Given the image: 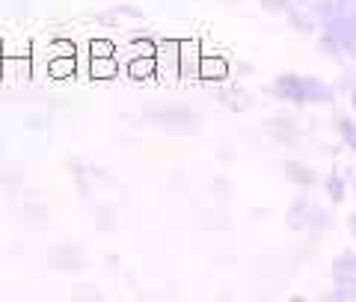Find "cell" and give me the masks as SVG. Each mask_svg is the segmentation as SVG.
Instances as JSON below:
<instances>
[{
	"instance_id": "obj_14",
	"label": "cell",
	"mask_w": 356,
	"mask_h": 302,
	"mask_svg": "<svg viewBox=\"0 0 356 302\" xmlns=\"http://www.w3.org/2000/svg\"><path fill=\"white\" fill-rule=\"evenodd\" d=\"M327 302H356V285L348 282H339V287L327 296Z\"/></svg>"
},
{
	"instance_id": "obj_20",
	"label": "cell",
	"mask_w": 356,
	"mask_h": 302,
	"mask_svg": "<svg viewBox=\"0 0 356 302\" xmlns=\"http://www.w3.org/2000/svg\"><path fill=\"white\" fill-rule=\"evenodd\" d=\"M350 101H353V110H356V89H353V98Z\"/></svg>"
},
{
	"instance_id": "obj_4",
	"label": "cell",
	"mask_w": 356,
	"mask_h": 302,
	"mask_svg": "<svg viewBox=\"0 0 356 302\" xmlns=\"http://www.w3.org/2000/svg\"><path fill=\"white\" fill-rule=\"evenodd\" d=\"M199 77L208 83H220L229 77V62L222 53H214V51H202V62H199Z\"/></svg>"
},
{
	"instance_id": "obj_13",
	"label": "cell",
	"mask_w": 356,
	"mask_h": 302,
	"mask_svg": "<svg viewBox=\"0 0 356 302\" xmlns=\"http://www.w3.org/2000/svg\"><path fill=\"white\" fill-rule=\"evenodd\" d=\"M89 57H116V44L110 39H92L89 42Z\"/></svg>"
},
{
	"instance_id": "obj_5",
	"label": "cell",
	"mask_w": 356,
	"mask_h": 302,
	"mask_svg": "<svg viewBox=\"0 0 356 302\" xmlns=\"http://www.w3.org/2000/svg\"><path fill=\"white\" fill-rule=\"evenodd\" d=\"M77 72L74 53H48V74L54 81H69Z\"/></svg>"
},
{
	"instance_id": "obj_10",
	"label": "cell",
	"mask_w": 356,
	"mask_h": 302,
	"mask_svg": "<svg viewBox=\"0 0 356 302\" xmlns=\"http://www.w3.org/2000/svg\"><path fill=\"white\" fill-rule=\"evenodd\" d=\"M285 178H291L294 184H300V187H309L312 181H315V172L309 169V166H303V163H297V160H285Z\"/></svg>"
},
{
	"instance_id": "obj_19",
	"label": "cell",
	"mask_w": 356,
	"mask_h": 302,
	"mask_svg": "<svg viewBox=\"0 0 356 302\" xmlns=\"http://www.w3.org/2000/svg\"><path fill=\"white\" fill-rule=\"evenodd\" d=\"M291 302H306V299H303V296H294V299H291Z\"/></svg>"
},
{
	"instance_id": "obj_12",
	"label": "cell",
	"mask_w": 356,
	"mask_h": 302,
	"mask_svg": "<svg viewBox=\"0 0 356 302\" xmlns=\"http://www.w3.org/2000/svg\"><path fill=\"white\" fill-rule=\"evenodd\" d=\"M125 51H128L125 57H128V62H131V60H137V57H154V51H158V44L149 42V39H134Z\"/></svg>"
},
{
	"instance_id": "obj_17",
	"label": "cell",
	"mask_w": 356,
	"mask_h": 302,
	"mask_svg": "<svg viewBox=\"0 0 356 302\" xmlns=\"http://www.w3.org/2000/svg\"><path fill=\"white\" fill-rule=\"evenodd\" d=\"M261 9H267V12H285L288 9V0H259Z\"/></svg>"
},
{
	"instance_id": "obj_7",
	"label": "cell",
	"mask_w": 356,
	"mask_h": 302,
	"mask_svg": "<svg viewBox=\"0 0 356 302\" xmlns=\"http://www.w3.org/2000/svg\"><path fill=\"white\" fill-rule=\"evenodd\" d=\"M89 74L95 81H113L119 74V57H89Z\"/></svg>"
},
{
	"instance_id": "obj_18",
	"label": "cell",
	"mask_w": 356,
	"mask_h": 302,
	"mask_svg": "<svg viewBox=\"0 0 356 302\" xmlns=\"http://www.w3.org/2000/svg\"><path fill=\"white\" fill-rule=\"evenodd\" d=\"M348 228H350V231H353V234H356V210H353V214H350V217H348Z\"/></svg>"
},
{
	"instance_id": "obj_8",
	"label": "cell",
	"mask_w": 356,
	"mask_h": 302,
	"mask_svg": "<svg viewBox=\"0 0 356 302\" xmlns=\"http://www.w3.org/2000/svg\"><path fill=\"white\" fill-rule=\"evenodd\" d=\"M125 72L131 81H149V77L158 74V62H154V57H137L125 62Z\"/></svg>"
},
{
	"instance_id": "obj_16",
	"label": "cell",
	"mask_w": 356,
	"mask_h": 302,
	"mask_svg": "<svg viewBox=\"0 0 356 302\" xmlns=\"http://www.w3.org/2000/svg\"><path fill=\"white\" fill-rule=\"evenodd\" d=\"M327 193H330V199H332V205H339V201L344 199V184H341L339 175H330V178H327Z\"/></svg>"
},
{
	"instance_id": "obj_15",
	"label": "cell",
	"mask_w": 356,
	"mask_h": 302,
	"mask_svg": "<svg viewBox=\"0 0 356 302\" xmlns=\"http://www.w3.org/2000/svg\"><path fill=\"white\" fill-rule=\"evenodd\" d=\"M339 131H341V137H344V145H348L350 151H356V125L350 119H339Z\"/></svg>"
},
{
	"instance_id": "obj_11",
	"label": "cell",
	"mask_w": 356,
	"mask_h": 302,
	"mask_svg": "<svg viewBox=\"0 0 356 302\" xmlns=\"http://www.w3.org/2000/svg\"><path fill=\"white\" fill-rule=\"evenodd\" d=\"M332 276L339 278V282H348V285H356V255L348 252L341 255V258L336 261V270H332Z\"/></svg>"
},
{
	"instance_id": "obj_9",
	"label": "cell",
	"mask_w": 356,
	"mask_h": 302,
	"mask_svg": "<svg viewBox=\"0 0 356 302\" xmlns=\"http://www.w3.org/2000/svg\"><path fill=\"white\" fill-rule=\"evenodd\" d=\"M324 15H327V18H348V21H356V0H327Z\"/></svg>"
},
{
	"instance_id": "obj_6",
	"label": "cell",
	"mask_w": 356,
	"mask_h": 302,
	"mask_svg": "<svg viewBox=\"0 0 356 302\" xmlns=\"http://www.w3.org/2000/svg\"><path fill=\"white\" fill-rule=\"evenodd\" d=\"M0 69H3L6 81H30V74H33V60H30V57H3Z\"/></svg>"
},
{
	"instance_id": "obj_1",
	"label": "cell",
	"mask_w": 356,
	"mask_h": 302,
	"mask_svg": "<svg viewBox=\"0 0 356 302\" xmlns=\"http://www.w3.org/2000/svg\"><path fill=\"white\" fill-rule=\"evenodd\" d=\"M273 95L282 98V101H294V104H306V101H330L332 89L327 83L315 81V77L280 74L273 83Z\"/></svg>"
},
{
	"instance_id": "obj_2",
	"label": "cell",
	"mask_w": 356,
	"mask_h": 302,
	"mask_svg": "<svg viewBox=\"0 0 356 302\" xmlns=\"http://www.w3.org/2000/svg\"><path fill=\"white\" fill-rule=\"evenodd\" d=\"M178 42L181 39H163L158 42V51H154V62H158V77L161 81H178L181 69H178Z\"/></svg>"
},
{
	"instance_id": "obj_3",
	"label": "cell",
	"mask_w": 356,
	"mask_h": 302,
	"mask_svg": "<svg viewBox=\"0 0 356 302\" xmlns=\"http://www.w3.org/2000/svg\"><path fill=\"white\" fill-rule=\"evenodd\" d=\"M199 62H202V44L196 39L178 42V69H181V77H199Z\"/></svg>"
}]
</instances>
